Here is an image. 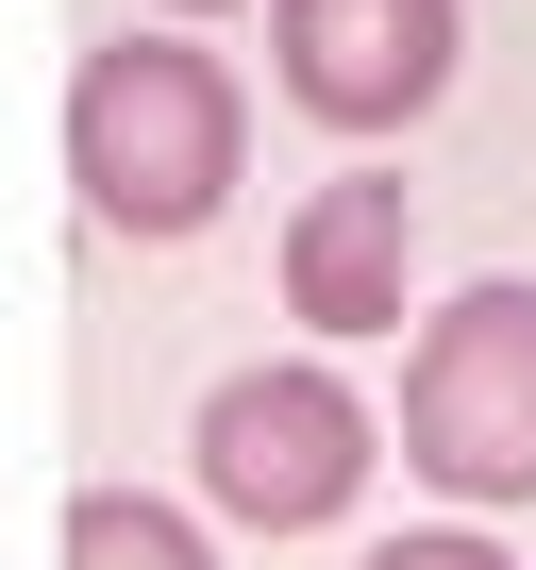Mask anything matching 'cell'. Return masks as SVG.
Listing matches in <instances>:
<instances>
[{
	"instance_id": "7a4b0ae2",
	"label": "cell",
	"mask_w": 536,
	"mask_h": 570,
	"mask_svg": "<svg viewBox=\"0 0 536 570\" xmlns=\"http://www.w3.org/2000/svg\"><path fill=\"white\" fill-rule=\"evenodd\" d=\"M403 470L453 503H519L536 487V285H469V303L419 320L403 353Z\"/></svg>"
},
{
	"instance_id": "6da1fadb",
	"label": "cell",
	"mask_w": 536,
	"mask_h": 570,
	"mask_svg": "<svg viewBox=\"0 0 536 570\" xmlns=\"http://www.w3.org/2000/svg\"><path fill=\"white\" fill-rule=\"evenodd\" d=\"M235 168H251V101H235L218 51H185V35H101L85 51V85H68V185H85L101 235L168 252V235H201L235 202Z\"/></svg>"
},
{
	"instance_id": "8992f818",
	"label": "cell",
	"mask_w": 536,
	"mask_h": 570,
	"mask_svg": "<svg viewBox=\"0 0 536 570\" xmlns=\"http://www.w3.org/2000/svg\"><path fill=\"white\" fill-rule=\"evenodd\" d=\"M68 570H218V553H201L185 503H151V487H85V503H68Z\"/></svg>"
},
{
	"instance_id": "277c9868",
	"label": "cell",
	"mask_w": 536,
	"mask_h": 570,
	"mask_svg": "<svg viewBox=\"0 0 536 570\" xmlns=\"http://www.w3.org/2000/svg\"><path fill=\"white\" fill-rule=\"evenodd\" d=\"M268 51H286V101H302V118L403 135V118L453 85V0H286Z\"/></svg>"
},
{
	"instance_id": "ba28073f",
	"label": "cell",
	"mask_w": 536,
	"mask_h": 570,
	"mask_svg": "<svg viewBox=\"0 0 536 570\" xmlns=\"http://www.w3.org/2000/svg\"><path fill=\"white\" fill-rule=\"evenodd\" d=\"M168 18H218V0H168Z\"/></svg>"
},
{
	"instance_id": "52a82bcc",
	"label": "cell",
	"mask_w": 536,
	"mask_h": 570,
	"mask_svg": "<svg viewBox=\"0 0 536 570\" xmlns=\"http://www.w3.org/2000/svg\"><path fill=\"white\" fill-rule=\"evenodd\" d=\"M369 570H503V553H486V537H386Z\"/></svg>"
},
{
	"instance_id": "5b68a950",
	"label": "cell",
	"mask_w": 536,
	"mask_h": 570,
	"mask_svg": "<svg viewBox=\"0 0 536 570\" xmlns=\"http://www.w3.org/2000/svg\"><path fill=\"white\" fill-rule=\"evenodd\" d=\"M403 268H419V202H403V168H336V185L286 202V320H319V336H386V320H403Z\"/></svg>"
},
{
	"instance_id": "3957f363",
	"label": "cell",
	"mask_w": 536,
	"mask_h": 570,
	"mask_svg": "<svg viewBox=\"0 0 536 570\" xmlns=\"http://www.w3.org/2000/svg\"><path fill=\"white\" fill-rule=\"evenodd\" d=\"M369 487V403L336 370H235L201 386V503L251 520V537H302Z\"/></svg>"
}]
</instances>
